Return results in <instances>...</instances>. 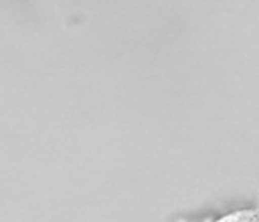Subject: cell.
I'll return each mask as SVG.
<instances>
[{
  "label": "cell",
  "mask_w": 259,
  "mask_h": 222,
  "mask_svg": "<svg viewBox=\"0 0 259 222\" xmlns=\"http://www.w3.org/2000/svg\"><path fill=\"white\" fill-rule=\"evenodd\" d=\"M238 222H259V217H250L247 220V218H243V220H238Z\"/></svg>",
  "instance_id": "obj_1"
}]
</instances>
